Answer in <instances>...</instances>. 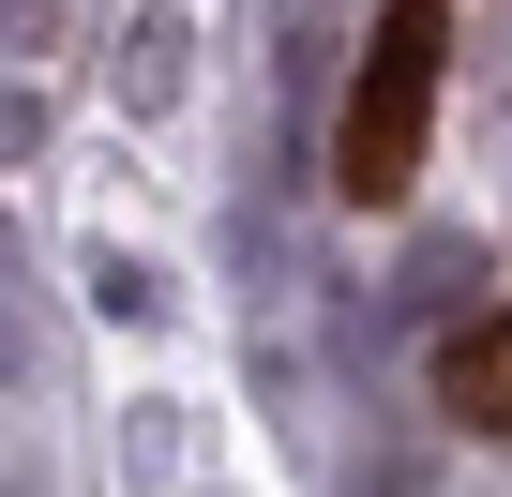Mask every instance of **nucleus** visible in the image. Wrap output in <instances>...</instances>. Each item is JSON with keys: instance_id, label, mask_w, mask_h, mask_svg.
<instances>
[{"instance_id": "obj_1", "label": "nucleus", "mask_w": 512, "mask_h": 497, "mask_svg": "<svg viewBox=\"0 0 512 497\" xmlns=\"http://www.w3.org/2000/svg\"><path fill=\"white\" fill-rule=\"evenodd\" d=\"M437 0H392L377 16V46H362V76H347V121H332V181L377 211V196H407L422 181V136H437Z\"/></svg>"}, {"instance_id": "obj_2", "label": "nucleus", "mask_w": 512, "mask_h": 497, "mask_svg": "<svg viewBox=\"0 0 512 497\" xmlns=\"http://www.w3.org/2000/svg\"><path fill=\"white\" fill-rule=\"evenodd\" d=\"M437 407H452L467 437H512V302H497V317H467V332L437 347Z\"/></svg>"}]
</instances>
